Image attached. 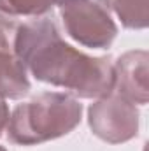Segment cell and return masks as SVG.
<instances>
[{
  "instance_id": "1",
  "label": "cell",
  "mask_w": 149,
  "mask_h": 151,
  "mask_svg": "<svg viewBox=\"0 0 149 151\" xmlns=\"http://www.w3.org/2000/svg\"><path fill=\"white\" fill-rule=\"evenodd\" d=\"M16 56L32 76L72 90L82 99H100L114 90V67L107 56H88L60 37L49 18L18 27Z\"/></svg>"
},
{
  "instance_id": "2",
  "label": "cell",
  "mask_w": 149,
  "mask_h": 151,
  "mask_svg": "<svg viewBox=\"0 0 149 151\" xmlns=\"http://www.w3.org/2000/svg\"><path fill=\"white\" fill-rule=\"evenodd\" d=\"M82 107L74 97L46 91L19 104L7 123L11 142L21 146L40 144L67 135L81 123Z\"/></svg>"
},
{
  "instance_id": "3",
  "label": "cell",
  "mask_w": 149,
  "mask_h": 151,
  "mask_svg": "<svg viewBox=\"0 0 149 151\" xmlns=\"http://www.w3.org/2000/svg\"><path fill=\"white\" fill-rule=\"evenodd\" d=\"M60 14L67 34L86 47H109L117 34L104 0H70L62 5Z\"/></svg>"
},
{
  "instance_id": "4",
  "label": "cell",
  "mask_w": 149,
  "mask_h": 151,
  "mask_svg": "<svg viewBox=\"0 0 149 151\" xmlns=\"http://www.w3.org/2000/svg\"><path fill=\"white\" fill-rule=\"evenodd\" d=\"M88 121L93 134L111 144L126 142L139 132V111L135 104L114 90L91 104Z\"/></svg>"
},
{
  "instance_id": "5",
  "label": "cell",
  "mask_w": 149,
  "mask_h": 151,
  "mask_svg": "<svg viewBox=\"0 0 149 151\" xmlns=\"http://www.w3.org/2000/svg\"><path fill=\"white\" fill-rule=\"evenodd\" d=\"M18 23L0 12V97L21 99L30 91L27 69L14 51Z\"/></svg>"
},
{
  "instance_id": "6",
  "label": "cell",
  "mask_w": 149,
  "mask_h": 151,
  "mask_svg": "<svg viewBox=\"0 0 149 151\" xmlns=\"http://www.w3.org/2000/svg\"><path fill=\"white\" fill-rule=\"evenodd\" d=\"M148 51H128L114 67V91L132 104H148L149 99Z\"/></svg>"
},
{
  "instance_id": "7",
  "label": "cell",
  "mask_w": 149,
  "mask_h": 151,
  "mask_svg": "<svg viewBox=\"0 0 149 151\" xmlns=\"http://www.w3.org/2000/svg\"><path fill=\"white\" fill-rule=\"evenodd\" d=\"M126 28H146L149 25V0H107Z\"/></svg>"
},
{
  "instance_id": "8",
  "label": "cell",
  "mask_w": 149,
  "mask_h": 151,
  "mask_svg": "<svg viewBox=\"0 0 149 151\" xmlns=\"http://www.w3.org/2000/svg\"><path fill=\"white\" fill-rule=\"evenodd\" d=\"M53 5L56 0H0V11L11 16H39Z\"/></svg>"
},
{
  "instance_id": "9",
  "label": "cell",
  "mask_w": 149,
  "mask_h": 151,
  "mask_svg": "<svg viewBox=\"0 0 149 151\" xmlns=\"http://www.w3.org/2000/svg\"><path fill=\"white\" fill-rule=\"evenodd\" d=\"M7 123H9V107L5 104V99L0 97V135L7 128Z\"/></svg>"
},
{
  "instance_id": "10",
  "label": "cell",
  "mask_w": 149,
  "mask_h": 151,
  "mask_svg": "<svg viewBox=\"0 0 149 151\" xmlns=\"http://www.w3.org/2000/svg\"><path fill=\"white\" fill-rule=\"evenodd\" d=\"M67 2H70V0H56V5H60V7H62V5H63V4H67Z\"/></svg>"
},
{
  "instance_id": "11",
  "label": "cell",
  "mask_w": 149,
  "mask_h": 151,
  "mask_svg": "<svg viewBox=\"0 0 149 151\" xmlns=\"http://www.w3.org/2000/svg\"><path fill=\"white\" fill-rule=\"evenodd\" d=\"M0 151H5V148H2V146H0Z\"/></svg>"
}]
</instances>
